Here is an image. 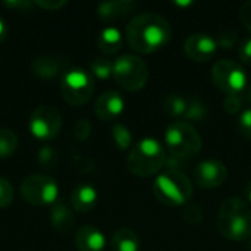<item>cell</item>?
<instances>
[{
  "label": "cell",
  "mask_w": 251,
  "mask_h": 251,
  "mask_svg": "<svg viewBox=\"0 0 251 251\" xmlns=\"http://www.w3.org/2000/svg\"><path fill=\"white\" fill-rule=\"evenodd\" d=\"M129 47L138 53H154L163 49L172 38V26L169 21L153 12L135 15L125 29Z\"/></svg>",
  "instance_id": "6da1fadb"
},
{
  "label": "cell",
  "mask_w": 251,
  "mask_h": 251,
  "mask_svg": "<svg viewBox=\"0 0 251 251\" xmlns=\"http://www.w3.org/2000/svg\"><path fill=\"white\" fill-rule=\"evenodd\" d=\"M218 229L231 241H249L251 238V210L238 197L226 199L218 213Z\"/></svg>",
  "instance_id": "7a4b0ae2"
},
{
  "label": "cell",
  "mask_w": 251,
  "mask_h": 251,
  "mask_svg": "<svg viewBox=\"0 0 251 251\" xmlns=\"http://www.w3.org/2000/svg\"><path fill=\"white\" fill-rule=\"evenodd\" d=\"M168 156L165 147L151 137L138 140L126 156V168L140 178L157 174L166 165Z\"/></svg>",
  "instance_id": "3957f363"
},
{
  "label": "cell",
  "mask_w": 251,
  "mask_h": 251,
  "mask_svg": "<svg viewBox=\"0 0 251 251\" xmlns=\"http://www.w3.org/2000/svg\"><path fill=\"white\" fill-rule=\"evenodd\" d=\"M153 193L159 203L171 207L185 206L193 197L190 178L178 169L162 172L153 182Z\"/></svg>",
  "instance_id": "277c9868"
},
{
  "label": "cell",
  "mask_w": 251,
  "mask_h": 251,
  "mask_svg": "<svg viewBox=\"0 0 251 251\" xmlns=\"http://www.w3.org/2000/svg\"><path fill=\"white\" fill-rule=\"evenodd\" d=\"M203 141L197 129L187 121H175L165 131V150L176 160L196 157L201 150Z\"/></svg>",
  "instance_id": "5b68a950"
},
{
  "label": "cell",
  "mask_w": 251,
  "mask_h": 251,
  "mask_svg": "<svg viewBox=\"0 0 251 251\" xmlns=\"http://www.w3.org/2000/svg\"><path fill=\"white\" fill-rule=\"evenodd\" d=\"M113 79L126 91L141 90L149 79L147 63L135 54H122L113 60Z\"/></svg>",
  "instance_id": "8992f818"
},
{
  "label": "cell",
  "mask_w": 251,
  "mask_h": 251,
  "mask_svg": "<svg viewBox=\"0 0 251 251\" xmlns=\"http://www.w3.org/2000/svg\"><path fill=\"white\" fill-rule=\"evenodd\" d=\"M60 91L63 100L71 106H82L85 104L93 93H94V78L91 72L81 69V68H72L68 69L60 82Z\"/></svg>",
  "instance_id": "52a82bcc"
},
{
  "label": "cell",
  "mask_w": 251,
  "mask_h": 251,
  "mask_svg": "<svg viewBox=\"0 0 251 251\" xmlns=\"http://www.w3.org/2000/svg\"><path fill=\"white\" fill-rule=\"evenodd\" d=\"M212 79L225 96L244 94L249 81L246 69L229 59H221L213 65Z\"/></svg>",
  "instance_id": "ba28073f"
},
{
  "label": "cell",
  "mask_w": 251,
  "mask_h": 251,
  "mask_svg": "<svg viewBox=\"0 0 251 251\" xmlns=\"http://www.w3.org/2000/svg\"><path fill=\"white\" fill-rule=\"evenodd\" d=\"M21 196L32 206L54 204L59 197V187L51 176L29 175L21 184Z\"/></svg>",
  "instance_id": "9c48e42d"
},
{
  "label": "cell",
  "mask_w": 251,
  "mask_h": 251,
  "mask_svg": "<svg viewBox=\"0 0 251 251\" xmlns=\"http://www.w3.org/2000/svg\"><path fill=\"white\" fill-rule=\"evenodd\" d=\"M62 129V115L60 112L50 106H38L29 118V132L34 138L40 141H50L59 135Z\"/></svg>",
  "instance_id": "30bf717a"
},
{
  "label": "cell",
  "mask_w": 251,
  "mask_h": 251,
  "mask_svg": "<svg viewBox=\"0 0 251 251\" xmlns=\"http://www.w3.org/2000/svg\"><path fill=\"white\" fill-rule=\"evenodd\" d=\"M228 178V169L226 166L216 159H209L200 162L194 168V181L199 187L212 190L221 187Z\"/></svg>",
  "instance_id": "8fae6325"
},
{
  "label": "cell",
  "mask_w": 251,
  "mask_h": 251,
  "mask_svg": "<svg viewBox=\"0 0 251 251\" xmlns=\"http://www.w3.org/2000/svg\"><path fill=\"white\" fill-rule=\"evenodd\" d=\"M218 41L209 34L196 32L191 34L184 43L185 54L194 62H207L215 57L218 51Z\"/></svg>",
  "instance_id": "7c38bea8"
},
{
  "label": "cell",
  "mask_w": 251,
  "mask_h": 251,
  "mask_svg": "<svg viewBox=\"0 0 251 251\" xmlns=\"http://www.w3.org/2000/svg\"><path fill=\"white\" fill-rule=\"evenodd\" d=\"M125 110V100L124 97L115 91L107 90L100 94L94 104V113L101 121H113L119 118Z\"/></svg>",
  "instance_id": "4fadbf2b"
},
{
  "label": "cell",
  "mask_w": 251,
  "mask_h": 251,
  "mask_svg": "<svg viewBox=\"0 0 251 251\" xmlns=\"http://www.w3.org/2000/svg\"><path fill=\"white\" fill-rule=\"evenodd\" d=\"M31 71L37 78L49 81L68 71V60L57 56H40L32 60Z\"/></svg>",
  "instance_id": "5bb4252c"
},
{
  "label": "cell",
  "mask_w": 251,
  "mask_h": 251,
  "mask_svg": "<svg viewBox=\"0 0 251 251\" xmlns=\"http://www.w3.org/2000/svg\"><path fill=\"white\" fill-rule=\"evenodd\" d=\"M138 4L134 0H112L103 1L97 6V16L104 22H112L116 19L126 18L137 10Z\"/></svg>",
  "instance_id": "9a60e30c"
},
{
  "label": "cell",
  "mask_w": 251,
  "mask_h": 251,
  "mask_svg": "<svg viewBox=\"0 0 251 251\" xmlns=\"http://www.w3.org/2000/svg\"><path fill=\"white\" fill-rule=\"evenodd\" d=\"M74 241L78 251H103L106 247L104 234L93 225L81 226L76 231Z\"/></svg>",
  "instance_id": "2e32d148"
},
{
  "label": "cell",
  "mask_w": 251,
  "mask_h": 251,
  "mask_svg": "<svg viewBox=\"0 0 251 251\" xmlns=\"http://www.w3.org/2000/svg\"><path fill=\"white\" fill-rule=\"evenodd\" d=\"M99 194L97 190L90 185V184H79L76 185L69 197L71 206L75 212L79 213H88L94 209L96 203H97Z\"/></svg>",
  "instance_id": "e0dca14e"
},
{
  "label": "cell",
  "mask_w": 251,
  "mask_h": 251,
  "mask_svg": "<svg viewBox=\"0 0 251 251\" xmlns=\"http://www.w3.org/2000/svg\"><path fill=\"white\" fill-rule=\"evenodd\" d=\"M50 224L56 231H59L62 234H65L74 228L75 218H74V213L71 212V209L66 206V203L56 201L53 204L51 212H50Z\"/></svg>",
  "instance_id": "ac0fdd59"
},
{
  "label": "cell",
  "mask_w": 251,
  "mask_h": 251,
  "mask_svg": "<svg viewBox=\"0 0 251 251\" xmlns=\"http://www.w3.org/2000/svg\"><path fill=\"white\" fill-rule=\"evenodd\" d=\"M124 37L116 26H106L97 37V46L104 54H115L122 49Z\"/></svg>",
  "instance_id": "d6986e66"
},
{
  "label": "cell",
  "mask_w": 251,
  "mask_h": 251,
  "mask_svg": "<svg viewBox=\"0 0 251 251\" xmlns=\"http://www.w3.org/2000/svg\"><path fill=\"white\" fill-rule=\"evenodd\" d=\"M138 235L128 228H121L112 235V249L113 251H140Z\"/></svg>",
  "instance_id": "ffe728a7"
},
{
  "label": "cell",
  "mask_w": 251,
  "mask_h": 251,
  "mask_svg": "<svg viewBox=\"0 0 251 251\" xmlns=\"http://www.w3.org/2000/svg\"><path fill=\"white\" fill-rule=\"evenodd\" d=\"M187 106H188V100L176 93H172L169 96L165 97L163 100V109L165 112L171 116V118H184L185 112H187Z\"/></svg>",
  "instance_id": "44dd1931"
},
{
  "label": "cell",
  "mask_w": 251,
  "mask_h": 251,
  "mask_svg": "<svg viewBox=\"0 0 251 251\" xmlns=\"http://www.w3.org/2000/svg\"><path fill=\"white\" fill-rule=\"evenodd\" d=\"M18 149V137L9 128H0V159H7Z\"/></svg>",
  "instance_id": "7402d4cb"
},
{
  "label": "cell",
  "mask_w": 251,
  "mask_h": 251,
  "mask_svg": "<svg viewBox=\"0 0 251 251\" xmlns=\"http://www.w3.org/2000/svg\"><path fill=\"white\" fill-rule=\"evenodd\" d=\"M207 116H209V107L206 106V103H203L199 99L188 100L187 112L184 116L187 122H200V121L207 119Z\"/></svg>",
  "instance_id": "603a6c76"
},
{
  "label": "cell",
  "mask_w": 251,
  "mask_h": 251,
  "mask_svg": "<svg viewBox=\"0 0 251 251\" xmlns=\"http://www.w3.org/2000/svg\"><path fill=\"white\" fill-rule=\"evenodd\" d=\"M90 72L93 76H96L97 79H109L112 75H113V62H110L109 59L100 56V57H96L93 62H91V66H90Z\"/></svg>",
  "instance_id": "cb8c5ba5"
},
{
  "label": "cell",
  "mask_w": 251,
  "mask_h": 251,
  "mask_svg": "<svg viewBox=\"0 0 251 251\" xmlns=\"http://www.w3.org/2000/svg\"><path fill=\"white\" fill-rule=\"evenodd\" d=\"M112 138L119 150H126L132 146V134L124 124H116L112 128Z\"/></svg>",
  "instance_id": "d4e9b609"
},
{
  "label": "cell",
  "mask_w": 251,
  "mask_h": 251,
  "mask_svg": "<svg viewBox=\"0 0 251 251\" xmlns=\"http://www.w3.org/2000/svg\"><path fill=\"white\" fill-rule=\"evenodd\" d=\"M182 218L188 224H191V225H199L203 221L204 213H203V209L199 204H196V203H193V204L191 203H187L185 207H184V212H182Z\"/></svg>",
  "instance_id": "484cf974"
},
{
  "label": "cell",
  "mask_w": 251,
  "mask_h": 251,
  "mask_svg": "<svg viewBox=\"0 0 251 251\" xmlns=\"http://www.w3.org/2000/svg\"><path fill=\"white\" fill-rule=\"evenodd\" d=\"M13 201V187L4 178L0 176V209H6Z\"/></svg>",
  "instance_id": "4316f807"
},
{
  "label": "cell",
  "mask_w": 251,
  "mask_h": 251,
  "mask_svg": "<svg viewBox=\"0 0 251 251\" xmlns=\"http://www.w3.org/2000/svg\"><path fill=\"white\" fill-rule=\"evenodd\" d=\"M243 104H244V94L225 96V99H224V109L231 115L238 113L243 109Z\"/></svg>",
  "instance_id": "83f0119b"
},
{
  "label": "cell",
  "mask_w": 251,
  "mask_h": 251,
  "mask_svg": "<svg viewBox=\"0 0 251 251\" xmlns=\"http://www.w3.org/2000/svg\"><path fill=\"white\" fill-rule=\"evenodd\" d=\"M37 159H38V163H40L43 168H51V166L57 162V151H56L54 149L46 146V147L40 149Z\"/></svg>",
  "instance_id": "f1b7e54d"
},
{
  "label": "cell",
  "mask_w": 251,
  "mask_h": 251,
  "mask_svg": "<svg viewBox=\"0 0 251 251\" xmlns=\"http://www.w3.org/2000/svg\"><path fill=\"white\" fill-rule=\"evenodd\" d=\"M238 129L241 135L251 141V109H244L238 118Z\"/></svg>",
  "instance_id": "f546056e"
},
{
  "label": "cell",
  "mask_w": 251,
  "mask_h": 251,
  "mask_svg": "<svg viewBox=\"0 0 251 251\" xmlns=\"http://www.w3.org/2000/svg\"><path fill=\"white\" fill-rule=\"evenodd\" d=\"M91 134V122L88 119H78L75 126H74V135L78 141H85L88 140Z\"/></svg>",
  "instance_id": "4dcf8cb0"
},
{
  "label": "cell",
  "mask_w": 251,
  "mask_h": 251,
  "mask_svg": "<svg viewBox=\"0 0 251 251\" xmlns=\"http://www.w3.org/2000/svg\"><path fill=\"white\" fill-rule=\"evenodd\" d=\"M216 41H218V46L222 49H232L237 44V34L231 29L221 31Z\"/></svg>",
  "instance_id": "1f68e13d"
},
{
  "label": "cell",
  "mask_w": 251,
  "mask_h": 251,
  "mask_svg": "<svg viewBox=\"0 0 251 251\" xmlns=\"http://www.w3.org/2000/svg\"><path fill=\"white\" fill-rule=\"evenodd\" d=\"M238 56L243 63L251 65V37H247L241 41L238 47Z\"/></svg>",
  "instance_id": "d6a6232c"
},
{
  "label": "cell",
  "mask_w": 251,
  "mask_h": 251,
  "mask_svg": "<svg viewBox=\"0 0 251 251\" xmlns=\"http://www.w3.org/2000/svg\"><path fill=\"white\" fill-rule=\"evenodd\" d=\"M240 19L247 31L251 32V0L246 1L240 9Z\"/></svg>",
  "instance_id": "836d02e7"
},
{
  "label": "cell",
  "mask_w": 251,
  "mask_h": 251,
  "mask_svg": "<svg viewBox=\"0 0 251 251\" xmlns=\"http://www.w3.org/2000/svg\"><path fill=\"white\" fill-rule=\"evenodd\" d=\"M35 4L46 10H59L66 4V1H63V0L62 1H56V0L54 1H35Z\"/></svg>",
  "instance_id": "e575fe53"
},
{
  "label": "cell",
  "mask_w": 251,
  "mask_h": 251,
  "mask_svg": "<svg viewBox=\"0 0 251 251\" xmlns=\"http://www.w3.org/2000/svg\"><path fill=\"white\" fill-rule=\"evenodd\" d=\"M35 3H31V1H6L4 3V6H7V7H10V9H16V7H19V9H28V7H31V6H34Z\"/></svg>",
  "instance_id": "d590c367"
},
{
  "label": "cell",
  "mask_w": 251,
  "mask_h": 251,
  "mask_svg": "<svg viewBox=\"0 0 251 251\" xmlns=\"http://www.w3.org/2000/svg\"><path fill=\"white\" fill-rule=\"evenodd\" d=\"M7 38V25L4 24V21L0 18V44Z\"/></svg>",
  "instance_id": "8d00e7d4"
},
{
  "label": "cell",
  "mask_w": 251,
  "mask_h": 251,
  "mask_svg": "<svg viewBox=\"0 0 251 251\" xmlns=\"http://www.w3.org/2000/svg\"><path fill=\"white\" fill-rule=\"evenodd\" d=\"M246 196H247L249 201L251 203V181H249V184H247V187H246Z\"/></svg>",
  "instance_id": "74e56055"
},
{
  "label": "cell",
  "mask_w": 251,
  "mask_h": 251,
  "mask_svg": "<svg viewBox=\"0 0 251 251\" xmlns=\"http://www.w3.org/2000/svg\"><path fill=\"white\" fill-rule=\"evenodd\" d=\"M176 4H179V6H187V4H193V1H176Z\"/></svg>",
  "instance_id": "f35d334b"
},
{
  "label": "cell",
  "mask_w": 251,
  "mask_h": 251,
  "mask_svg": "<svg viewBox=\"0 0 251 251\" xmlns=\"http://www.w3.org/2000/svg\"><path fill=\"white\" fill-rule=\"evenodd\" d=\"M247 94H249V99H250V101H251V85L249 87V91H247Z\"/></svg>",
  "instance_id": "ab89813d"
},
{
  "label": "cell",
  "mask_w": 251,
  "mask_h": 251,
  "mask_svg": "<svg viewBox=\"0 0 251 251\" xmlns=\"http://www.w3.org/2000/svg\"><path fill=\"white\" fill-rule=\"evenodd\" d=\"M249 250L251 251V238H250V240H249Z\"/></svg>",
  "instance_id": "60d3db41"
}]
</instances>
